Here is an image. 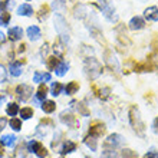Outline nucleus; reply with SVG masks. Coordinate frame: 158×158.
<instances>
[{
	"mask_svg": "<svg viewBox=\"0 0 158 158\" xmlns=\"http://www.w3.org/2000/svg\"><path fill=\"white\" fill-rule=\"evenodd\" d=\"M85 72L91 79H95L101 75L102 72V65L98 59L95 58H86L85 59Z\"/></svg>",
	"mask_w": 158,
	"mask_h": 158,
	"instance_id": "f257e3e1",
	"label": "nucleus"
},
{
	"mask_svg": "<svg viewBox=\"0 0 158 158\" xmlns=\"http://www.w3.org/2000/svg\"><path fill=\"white\" fill-rule=\"evenodd\" d=\"M55 27H56L59 36H60V40L65 45L69 43V29H68V25H66V22H65V19L60 15L55 16Z\"/></svg>",
	"mask_w": 158,
	"mask_h": 158,
	"instance_id": "f03ea898",
	"label": "nucleus"
},
{
	"mask_svg": "<svg viewBox=\"0 0 158 158\" xmlns=\"http://www.w3.org/2000/svg\"><path fill=\"white\" fill-rule=\"evenodd\" d=\"M129 121H131L132 128L142 137L144 135V122H142L141 117H139V111L137 108H131V111H129Z\"/></svg>",
	"mask_w": 158,
	"mask_h": 158,
	"instance_id": "7ed1b4c3",
	"label": "nucleus"
},
{
	"mask_svg": "<svg viewBox=\"0 0 158 158\" xmlns=\"http://www.w3.org/2000/svg\"><path fill=\"white\" fill-rule=\"evenodd\" d=\"M32 94H33V89H32V86H29V85H25V83H23V85H19V86L16 88V96L22 101L29 99Z\"/></svg>",
	"mask_w": 158,
	"mask_h": 158,
	"instance_id": "20e7f679",
	"label": "nucleus"
},
{
	"mask_svg": "<svg viewBox=\"0 0 158 158\" xmlns=\"http://www.w3.org/2000/svg\"><path fill=\"white\" fill-rule=\"evenodd\" d=\"M122 144H124V138L121 137L119 134H112V135H109L104 142V145L106 147V148H108V147L117 148V147H121Z\"/></svg>",
	"mask_w": 158,
	"mask_h": 158,
	"instance_id": "39448f33",
	"label": "nucleus"
},
{
	"mask_svg": "<svg viewBox=\"0 0 158 158\" xmlns=\"http://www.w3.org/2000/svg\"><path fill=\"white\" fill-rule=\"evenodd\" d=\"M101 7H102V13H104V16L111 22H115L118 19L117 15H115V9L111 6V4H102L101 3Z\"/></svg>",
	"mask_w": 158,
	"mask_h": 158,
	"instance_id": "423d86ee",
	"label": "nucleus"
},
{
	"mask_svg": "<svg viewBox=\"0 0 158 158\" xmlns=\"http://www.w3.org/2000/svg\"><path fill=\"white\" fill-rule=\"evenodd\" d=\"M105 132V125L102 122H94L89 128V134L94 135V137H101L102 134Z\"/></svg>",
	"mask_w": 158,
	"mask_h": 158,
	"instance_id": "0eeeda50",
	"label": "nucleus"
},
{
	"mask_svg": "<svg viewBox=\"0 0 158 158\" xmlns=\"http://www.w3.org/2000/svg\"><path fill=\"white\" fill-rule=\"evenodd\" d=\"M145 27V22H144V19L139 16H135L131 19V22H129V29L131 30H141Z\"/></svg>",
	"mask_w": 158,
	"mask_h": 158,
	"instance_id": "6e6552de",
	"label": "nucleus"
},
{
	"mask_svg": "<svg viewBox=\"0 0 158 158\" xmlns=\"http://www.w3.org/2000/svg\"><path fill=\"white\" fill-rule=\"evenodd\" d=\"M105 63H106L111 69L118 71V60L115 59V56H114L109 50H106V52H105Z\"/></svg>",
	"mask_w": 158,
	"mask_h": 158,
	"instance_id": "1a4fd4ad",
	"label": "nucleus"
},
{
	"mask_svg": "<svg viewBox=\"0 0 158 158\" xmlns=\"http://www.w3.org/2000/svg\"><path fill=\"white\" fill-rule=\"evenodd\" d=\"M60 121H62L65 125H69V127L76 124V118L73 117L69 111H63V112L60 114Z\"/></svg>",
	"mask_w": 158,
	"mask_h": 158,
	"instance_id": "9d476101",
	"label": "nucleus"
},
{
	"mask_svg": "<svg viewBox=\"0 0 158 158\" xmlns=\"http://www.w3.org/2000/svg\"><path fill=\"white\" fill-rule=\"evenodd\" d=\"M144 16H145V19H148V20H151V22H157L158 20V9L155 7V6H151V7L145 9Z\"/></svg>",
	"mask_w": 158,
	"mask_h": 158,
	"instance_id": "9b49d317",
	"label": "nucleus"
},
{
	"mask_svg": "<svg viewBox=\"0 0 158 158\" xmlns=\"http://www.w3.org/2000/svg\"><path fill=\"white\" fill-rule=\"evenodd\" d=\"M27 36H29L30 40H38L42 36L40 29L38 26H30V27H27Z\"/></svg>",
	"mask_w": 158,
	"mask_h": 158,
	"instance_id": "f8f14e48",
	"label": "nucleus"
},
{
	"mask_svg": "<svg viewBox=\"0 0 158 158\" xmlns=\"http://www.w3.org/2000/svg\"><path fill=\"white\" fill-rule=\"evenodd\" d=\"M22 36H23V30H22V27H12V29H9V38H10V40H19V39H22Z\"/></svg>",
	"mask_w": 158,
	"mask_h": 158,
	"instance_id": "ddd939ff",
	"label": "nucleus"
},
{
	"mask_svg": "<svg viewBox=\"0 0 158 158\" xmlns=\"http://www.w3.org/2000/svg\"><path fill=\"white\" fill-rule=\"evenodd\" d=\"M16 135H3L2 137V139H0V142H2V145H6V147H15V144H16Z\"/></svg>",
	"mask_w": 158,
	"mask_h": 158,
	"instance_id": "4468645a",
	"label": "nucleus"
},
{
	"mask_svg": "<svg viewBox=\"0 0 158 158\" xmlns=\"http://www.w3.org/2000/svg\"><path fill=\"white\" fill-rule=\"evenodd\" d=\"M17 13L20 15V16H32L33 15V9H32V6L27 3L22 4L20 7L17 9Z\"/></svg>",
	"mask_w": 158,
	"mask_h": 158,
	"instance_id": "2eb2a0df",
	"label": "nucleus"
},
{
	"mask_svg": "<svg viewBox=\"0 0 158 158\" xmlns=\"http://www.w3.org/2000/svg\"><path fill=\"white\" fill-rule=\"evenodd\" d=\"M46 95H48V88L45 86V85H40L38 89V94H36V98H35V101L36 102H42V101H46Z\"/></svg>",
	"mask_w": 158,
	"mask_h": 158,
	"instance_id": "dca6fc26",
	"label": "nucleus"
},
{
	"mask_svg": "<svg viewBox=\"0 0 158 158\" xmlns=\"http://www.w3.org/2000/svg\"><path fill=\"white\" fill-rule=\"evenodd\" d=\"M42 109H43L46 114H52L55 109H56V104H55L53 101H43Z\"/></svg>",
	"mask_w": 158,
	"mask_h": 158,
	"instance_id": "f3484780",
	"label": "nucleus"
},
{
	"mask_svg": "<svg viewBox=\"0 0 158 158\" xmlns=\"http://www.w3.org/2000/svg\"><path fill=\"white\" fill-rule=\"evenodd\" d=\"M10 75H13V76H20L22 75L20 62H13V63H10Z\"/></svg>",
	"mask_w": 158,
	"mask_h": 158,
	"instance_id": "a211bd4d",
	"label": "nucleus"
},
{
	"mask_svg": "<svg viewBox=\"0 0 158 158\" xmlns=\"http://www.w3.org/2000/svg\"><path fill=\"white\" fill-rule=\"evenodd\" d=\"M68 69H69V65H68L66 62H59V65L56 66L55 72H56V75L58 76H63L65 73H66Z\"/></svg>",
	"mask_w": 158,
	"mask_h": 158,
	"instance_id": "6ab92c4d",
	"label": "nucleus"
},
{
	"mask_svg": "<svg viewBox=\"0 0 158 158\" xmlns=\"http://www.w3.org/2000/svg\"><path fill=\"white\" fill-rule=\"evenodd\" d=\"M86 16V7L83 6V4H79L75 7V17L76 19H83V17Z\"/></svg>",
	"mask_w": 158,
	"mask_h": 158,
	"instance_id": "aec40b11",
	"label": "nucleus"
},
{
	"mask_svg": "<svg viewBox=\"0 0 158 158\" xmlns=\"http://www.w3.org/2000/svg\"><path fill=\"white\" fill-rule=\"evenodd\" d=\"M85 144L91 148V151H95L96 150V137H94V135L89 134V135L85 138Z\"/></svg>",
	"mask_w": 158,
	"mask_h": 158,
	"instance_id": "412c9836",
	"label": "nucleus"
},
{
	"mask_svg": "<svg viewBox=\"0 0 158 158\" xmlns=\"http://www.w3.org/2000/svg\"><path fill=\"white\" fill-rule=\"evenodd\" d=\"M76 150V144L75 142H72V141H68L63 144L62 147V154H68V152H72V151H75Z\"/></svg>",
	"mask_w": 158,
	"mask_h": 158,
	"instance_id": "4be33fe9",
	"label": "nucleus"
},
{
	"mask_svg": "<svg viewBox=\"0 0 158 158\" xmlns=\"http://www.w3.org/2000/svg\"><path fill=\"white\" fill-rule=\"evenodd\" d=\"M78 89H79V83L78 82H69L66 85V88H65V91H66L68 95H73Z\"/></svg>",
	"mask_w": 158,
	"mask_h": 158,
	"instance_id": "5701e85b",
	"label": "nucleus"
},
{
	"mask_svg": "<svg viewBox=\"0 0 158 158\" xmlns=\"http://www.w3.org/2000/svg\"><path fill=\"white\" fill-rule=\"evenodd\" d=\"M52 76L49 73H42V72H36L33 76V82H40V81H50Z\"/></svg>",
	"mask_w": 158,
	"mask_h": 158,
	"instance_id": "b1692460",
	"label": "nucleus"
},
{
	"mask_svg": "<svg viewBox=\"0 0 158 158\" xmlns=\"http://www.w3.org/2000/svg\"><path fill=\"white\" fill-rule=\"evenodd\" d=\"M6 112H7V115H10V117H15V115L19 112V105L15 104V102L9 104L7 105V109H6Z\"/></svg>",
	"mask_w": 158,
	"mask_h": 158,
	"instance_id": "393cba45",
	"label": "nucleus"
},
{
	"mask_svg": "<svg viewBox=\"0 0 158 158\" xmlns=\"http://www.w3.org/2000/svg\"><path fill=\"white\" fill-rule=\"evenodd\" d=\"M40 147H42V144L40 142H38V141H30L29 144H27V150H29V152H38L39 150H40Z\"/></svg>",
	"mask_w": 158,
	"mask_h": 158,
	"instance_id": "a878e982",
	"label": "nucleus"
},
{
	"mask_svg": "<svg viewBox=\"0 0 158 158\" xmlns=\"http://www.w3.org/2000/svg\"><path fill=\"white\" fill-rule=\"evenodd\" d=\"M48 68H49L50 71H53V69H56V66L59 65V59L56 58V56H50L49 59H48Z\"/></svg>",
	"mask_w": 158,
	"mask_h": 158,
	"instance_id": "bb28decb",
	"label": "nucleus"
},
{
	"mask_svg": "<svg viewBox=\"0 0 158 158\" xmlns=\"http://www.w3.org/2000/svg\"><path fill=\"white\" fill-rule=\"evenodd\" d=\"M19 112H20V115H22L23 119H29V118L33 117V109L32 108H22Z\"/></svg>",
	"mask_w": 158,
	"mask_h": 158,
	"instance_id": "cd10ccee",
	"label": "nucleus"
},
{
	"mask_svg": "<svg viewBox=\"0 0 158 158\" xmlns=\"http://www.w3.org/2000/svg\"><path fill=\"white\" fill-rule=\"evenodd\" d=\"M63 86H62V83H59V82H53L52 83V95L53 96H58L60 92H62Z\"/></svg>",
	"mask_w": 158,
	"mask_h": 158,
	"instance_id": "c85d7f7f",
	"label": "nucleus"
},
{
	"mask_svg": "<svg viewBox=\"0 0 158 158\" xmlns=\"http://www.w3.org/2000/svg\"><path fill=\"white\" fill-rule=\"evenodd\" d=\"M10 128H13L15 131H20V129H22V121L17 119V118L10 119Z\"/></svg>",
	"mask_w": 158,
	"mask_h": 158,
	"instance_id": "c756f323",
	"label": "nucleus"
},
{
	"mask_svg": "<svg viewBox=\"0 0 158 158\" xmlns=\"http://www.w3.org/2000/svg\"><path fill=\"white\" fill-rule=\"evenodd\" d=\"M9 22H10V13H7V12L2 13V16H0V25L6 26V25H9Z\"/></svg>",
	"mask_w": 158,
	"mask_h": 158,
	"instance_id": "7c9ffc66",
	"label": "nucleus"
},
{
	"mask_svg": "<svg viewBox=\"0 0 158 158\" xmlns=\"http://www.w3.org/2000/svg\"><path fill=\"white\" fill-rule=\"evenodd\" d=\"M53 9L56 12H60L65 9V0H53Z\"/></svg>",
	"mask_w": 158,
	"mask_h": 158,
	"instance_id": "2f4dec72",
	"label": "nucleus"
},
{
	"mask_svg": "<svg viewBox=\"0 0 158 158\" xmlns=\"http://www.w3.org/2000/svg\"><path fill=\"white\" fill-rule=\"evenodd\" d=\"M102 158H118V154L114 150H105Z\"/></svg>",
	"mask_w": 158,
	"mask_h": 158,
	"instance_id": "473e14b6",
	"label": "nucleus"
},
{
	"mask_svg": "<svg viewBox=\"0 0 158 158\" xmlns=\"http://www.w3.org/2000/svg\"><path fill=\"white\" fill-rule=\"evenodd\" d=\"M76 108H78V111L82 114L83 117H88V115H89V111H88L86 106H85L83 104H78V106H76Z\"/></svg>",
	"mask_w": 158,
	"mask_h": 158,
	"instance_id": "72a5a7b5",
	"label": "nucleus"
},
{
	"mask_svg": "<svg viewBox=\"0 0 158 158\" xmlns=\"http://www.w3.org/2000/svg\"><path fill=\"white\" fill-rule=\"evenodd\" d=\"M48 12H49V7H48V6H42V7H40V12H39V17H40V19H46V16H48Z\"/></svg>",
	"mask_w": 158,
	"mask_h": 158,
	"instance_id": "f704fd0d",
	"label": "nucleus"
},
{
	"mask_svg": "<svg viewBox=\"0 0 158 158\" xmlns=\"http://www.w3.org/2000/svg\"><path fill=\"white\" fill-rule=\"evenodd\" d=\"M36 155H38L39 158H45L46 155H48V150H46L45 147L42 145V147H40V150H39L38 152H36Z\"/></svg>",
	"mask_w": 158,
	"mask_h": 158,
	"instance_id": "c9c22d12",
	"label": "nucleus"
},
{
	"mask_svg": "<svg viewBox=\"0 0 158 158\" xmlns=\"http://www.w3.org/2000/svg\"><path fill=\"white\" fill-rule=\"evenodd\" d=\"M109 92H111V89H109V88H104V89L101 91V98H102V99H108V98H109Z\"/></svg>",
	"mask_w": 158,
	"mask_h": 158,
	"instance_id": "e433bc0d",
	"label": "nucleus"
},
{
	"mask_svg": "<svg viewBox=\"0 0 158 158\" xmlns=\"http://www.w3.org/2000/svg\"><path fill=\"white\" fill-rule=\"evenodd\" d=\"M124 158H137V154L132 152L131 150H125L124 151Z\"/></svg>",
	"mask_w": 158,
	"mask_h": 158,
	"instance_id": "4c0bfd02",
	"label": "nucleus"
},
{
	"mask_svg": "<svg viewBox=\"0 0 158 158\" xmlns=\"http://www.w3.org/2000/svg\"><path fill=\"white\" fill-rule=\"evenodd\" d=\"M144 158H158V152L154 150H151V151H148V154H145Z\"/></svg>",
	"mask_w": 158,
	"mask_h": 158,
	"instance_id": "58836bf2",
	"label": "nucleus"
},
{
	"mask_svg": "<svg viewBox=\"0 0 158 158\" xmlns=\"http://www.w3.org/2000/svg\"><path fill=\"white\" fill-rule=\"evenodd\" d=\"M4 79H6V71H4L3 66H0V83L3 82Z\"/></svg>",
	"mask_w": 158,
	"mask_h": 158,
	"instance_id": "ea45409f",
	"label": "nucleus"
},
{
	"mask_svg": "<svg viewBox=\"0 0 158 158\" xmlns=\"http://www.w3.org/2000/svg\"><path fill=\"white\" fill-rule=\"evenodd\" d=\"M6 124H7V119H6V118H0V132L4 129Z\"/></svg>",
	"mask_w": 158,
	"mask_h": 158,
	"instance_id": "a19ab883",
	"label": "nucleus"
},
{
	"mask_svg": "<svg viewBox=\"0 0 158 158\" xmlns=\"http://www.w3.org/2000/svg\"><path fill=\"white\" fill-rule=\"evenodd\" d=\"M152 131L155 134H158V118H155L154 122H152Z\"/></svg>",
	"mask_w": 158,
	"mask_h": 158,
	"instance_id": "79ce46f5",
	"label": "nucleus"
},
{
	"mask_svg": "<svg viewBox=\"0 0 158 158\" xmlns=\"http://www.w3.org/2000/svg\"><path fill=\"white\" fill-rule=\"evenodd\" d=\"M4 42V35H3V32H0V43H3Z\"/></svg>",
	"mask_w": 158,
	"mask_h": 158,
	"instance_id": "37998d69",
	"label": "nucleus"
},
{
	"mask_svg": "<svg viewBox=\"0 0 158 158\" xmlns=\"http://www.w3.org/2000/svg\"><path fill=\"white\" fill-rule=\"evenodd\" d=\"M25 48H26V46H25V45H22V46H19V52H23V50H25Z\"/></svg>",
	"mask_w": 158,
	"mask_h": 158,
	"instance_id": "c03bdc74",
	"label": "nucleus"
},
{
	"mask_svg": "<svg viewBox=\"0 0 158 158\" xmlns=\"http://www.w3.org/2000/svg\"><path fill=\"white\" fill-rule=\"evenodd\" d=\"M0 157H3V148H2V142H0Z\"/></svg>",
	"mask_w": 158,
	"mask_h": 158,
	"instance_id": "a18cd8bd",
	"label": "nucleus"
},
{
	"mask_svg": "<svg viewBox=\"0 0 158 158\" xmlns=\"http://www.w3.org/2000/svg\"><path fill=\"white\" fill-rule=\"evenodd\" d=\"M27 2H29V0H27Z\"/></svg>",
	"mask_w": 158,
	"mask_h": 158,
	"instance_id": "49530a36",
	"label": "nucleus"
}]
</instances>
